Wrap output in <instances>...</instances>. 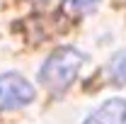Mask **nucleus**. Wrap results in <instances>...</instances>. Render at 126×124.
Masks as SVG:
<instances>
[{
  "label": "nucleus",
  "mask_w": 126,
  "mask_h": 124,
  "mask_svg": "<svg viewBox=\"0 0 126 124\" xmlns=\"http://www.w3.org/2000/svg\"><path fill=\"white\" fill-rule=\"evenodd\" d=\"M87 61L85 54H80L78 49L73 46H61L56 51L48 54V59L44 61L41 71H39V80L46 88L48 93L58 95L63 90L70 88V83L78 78L82 63Z\"/></svg>",
  "instance_id": "f257e3e1"
},
{
  "label": "nucleus",
  "mask_w": 126,
  "mask_h": 124,
  "mask_svg": "<svg viewBox=\"0 0 126 124\" xmlns=\"http://www.w3.org/2000/svg\"><path fill=\"white\" fill-rule=\"evenodd\" d=\"M34 100V88L19 73H2L0 76V112L22 107Z\"/></svg>",
  "instance_id": "f03ea898"
},
{
  "label": "nucleus",
  "mask_w": 126,
  "mask_h": 124,
  "mask_svg": "<svg viewBox=\"0 0 126 124\" xmlns=\"http://www.w3.org/2000/svg\"><path fill=\"white\" fill-rule=\"evenodd\" d=\"M82 124H126V100L111 97L102 102V107H97Z\"/></svg>",
  "instance_id": "7ed1b4c3"
},
{
  "label": "nucleus",
  "mask_w": 126,
  "mask_h": 124,
  "mask_svg": "<svg viewBox=\"0 0 126 124\" xmlns=\"http://www.w3.org/2000/svg\"><path fill=\"white\" fill-rule=\"evenodd\" d=\"M107 76H109V80L116 83V85H124L126 83V49L111 56L109 66H107Z\"/></svg>",
  "instance_id": "20e7f679"
},
{
  "label": "nucleus",
  "mask_w": 126,
  "mask_h": 124,
  "mask_svg": "<svg viewBox=\"0 0 126 124\" xmlns=\"http://www.w3.org/2000/svg\"><path fill=\"white\" fill-rule=\"evenodd\" d=\"M97 0H65V7L68 10H82V7H90Z\"/></svg>",
  "instance_id": "39448f33"
},
{
  "label": "nucleus",
  "mask_w": 126,
  "mask_h": 124,
  "mask_svg": "<svg viewBox=\"0 0 126 124\" xmlns=\"http://www.w3.org/2000/svg\"><path fill=\"white\" fill-rule=\"evenodd\" d=\"M32 2H48V0H32Z\"/></svg>",
  "instance_id": "423d86ee"
}]
</instances>
